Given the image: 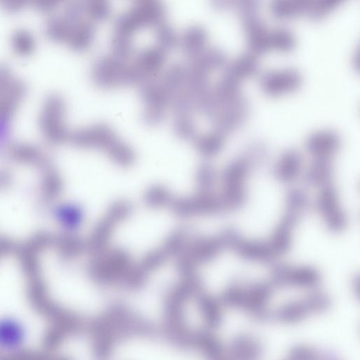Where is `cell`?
<instances>
[{"label": "cell", "instance_id": "6da1fadb", "mask_svg": "<svg viewBox=\"0 0 360 360\" xmlns=\"http://www.w3.org/2000/svg\"><path fill=\"white\" fill-rule=\"evenodd\" d=\"M15 308H0V356H17L36 347L35 326L30 314Z\"/></svg>", "mask_w": 360, "mask_h": 360}, {"label": "cell", "instance_id": "7a4b0ae2", "mask_svg": "<svg viewBox=\"0 0 360 360\" xmlns=\"http://www.w3.org/2000/svg\"><path fill=\"white\" fill-rule=\"evenodd\" d=\"M273 289L271 282H257L245 285L234 283L224 290L220 299L229 307L242 309L262 319L268 314L267 304L272 296Z\"/></svg>", "mask_w": 360, "mask_h": 360}, {"label": "cell", "instance_id": "3957f363", "mask_svg": "<svg viewBox=\"0 0 360 360\" xmlns=\"http://www.w3.org/2000/svg\"><path fill=\"white\" fill-rule=\"evenodd\" d=\"M165 17L166 8L160 0L136 3L131 10L116 19L114 32L132 36L142 28L155 27L165 21Z\"/></svg>", "mask_w": 360, "mask_h": 360}, {"label": "cell", "instance_id": "277c9868", "mask_svg": "<svg viewBox=\"0 0 360 360\" xmlns=\"http://www.w3.org/2000/svg\"><path fill=\"white\" fill-rule=\"evenodd\" d=\"M330 306L329 297L321 292H312L280 307L274 314V318L283 323H296L311 314L327 310Z\"/></svg>", "mask_w": 360, "mask_h": 360}, {"label": "cell", "instance_id": "5b68a950", "mask_svg": "<svg viewBox=\"0 0 360 360\" xmlns=\"http://www.w3.org/2000/svg\"><path fill=\"white\" fill-rule=\"evenodd\" d=\"M165 59L166 52L157 46L141 51L135 62L127 66L126 84L143 85L150 81L162 69Z\"/></svg>", "mask_w": 360, "mask_h": 360}, {"label": "cell", "instance_id": "8992f818", "mask_svg": "<svg viewBox=\"0 0 360 360\" xmlns=\"http://www.w3.org/2000/svg\"><path fill=\"white\" fill-rule=\"evenodd\" d=\"M226 248L234 251L240 257L255 262H268L276 256L269 242L249 240L231 229L221 233Z\"/></svg>", "mask_w": 360, "mask_h": 360}, {"label": "cell", "instance_id": "52a82bcc", "mask_svg": "<svg viewBox=\"0 0 360 360\" xmlns=\"http://www.w3.org/2000/svg\"><path fill=\"white\" fill-rule=\"evenodd\" d=\"M316 208L329 231L339 233L345 229L347 216L339 204L338 192L333 184L321 188Z\"/></svg>", "mask_w": 360, "mask_h": 360}, {"label": "cell", "instance_id": "ba28073f", "mask_svg": "<svg viewBox=\"0 0 360 360\" xmlns=\"http://www.w3.org/2000/svg\"><path fill=\"white\" fill-rule=\"evenodd\" d=\"M320 279L318 270L309 266L278 265L271 272V283L274 286L314 288Z\"/></svg>", "mask_w": 360, "mask_h": 360}, {"label": "cell", "instance_id": "9c48e42d", "mask_svg": "<svg viewBox=\"0 0 360 360\" xmlns=\"http://www.w3.org/2000/svg\"><path fill=\"white\" fill-rule=\"evenodd\" d=\"M127 65L114 56L99 58L92 68V78L99 86L110 88L125 83Z\"/></svg>", "mask_w": 360, "mask_h": 360}, {"label": "cell", "instance_id": "30bf717a", "mask_svg": "<svg viewBox=\"0 0 360 360\" xmlns=\"http://www.w3.org/2000/svg\"><path fill=\"white\" fill-rule=\"evenodd\" d=\"M248 105L243 96L235 102L221 108L212 118L214 131L224 137L240 127L248 114Z\"/></svg>", "mask_w": 360, "mask_h": 360}, {"label": "cell", "instance_id": "8fae6325", "mask_svg": "<svg viewBox=\"0 0 360 360\" xmlns=\"http://www.w3.org/2000/svg\"><path fill=\"white\" fill-rule=\"evenodd\" d=\"M300 84V77L293 71L269 73L263 77L260 83L262 91L270 97L294 92Z\"/></svg>", "mask_w": 360, "mask_h": 360}, {"label": "cell", "instance_id": "7c38bea8", "mask_svg": "<svg viewBox=\"0 0 360 360\" xmlns=\"http://www.w3.org/2000/svg\"><path fill=\"white\" fill-rule=\"evenodd\" d=\"M302 213L285 208V212L276 227L269 243L276 256L284 254L290 248L292 231Z\"/></svg>", "mask_w": 360, "mask_h": 360}, {"label": "cell", "instance_id": "4fadbf2b", "mask_svg": "<svg viewBox=\"0 0 360 360\" xmlns=\"http://www.w3.org/2000/svg\"><path fill=\"white\" fill-rule=\"evenodd\" d=\"M72 142L82 148H104L108 149L115 141V135L104 125L97 124L76 131Z\"/></svg>", "mask_w": 360, "mask_h": 360}, {"label": "cell", "instance_id": "5bb4252c", "mask_svg": "<svg viewBox=\"0 0 360 360\" xmlns=\"http://www.w3.org/2000/svg\"><path fill=\"white\" fill-rule=\"evenodd\" d=\"M340 144V139L335 132L323 130L309 135L306 141V148L314 158H333Z\"/></svg>", "mask_w": 360, "mask_h": 360}, {"label": "cell", "instance_id": "9a60e30c", "mask_svg": "<svg viewBox=\"0 0 360 360\" xmlns=\"http://www.w3.org/2000/svg\"><path fill=\"white\" fill-rule=\"evenodd\" d=\"M262 352L260 342L249 334H239L233 338L229 347H225V355L236 359H255Z\"/></svg>", "mask_w": 360, "mask_h": 360}, {"label": "cell", "instance_id": "2e32d148", "mask_svg": "<svg viewBox=\"0 0 360 360\" xmlns=\"http://www.w3.org/2000/svg\"><path fill=\"white\" fill-rule=\"evenodd\" d=\"M301 165L300 153L293 149L287 150L281 155L274 167V176L282 183H290L298 176Z\"/></svg>", "mask_w": 360, "mask_h": 360}, {"label": "cell", "instance_id": "e0dca14e", "mask_svg": "<svg viewBox=\"0 0 360 360\" xmlns=\"http://www.w3.org/2000/svg\"><path fill=\"white\" fill-rule=\"evenodd\" d=\"M333 157L314 158L304 174V181L320 188L333 184Z\"/></svg>", "mask_w": 360, "mask_h": 360}, {"label": "cell", "instance_id": "ac0fdd59", "mask_svg": "<svg viewBox=\"0 0 360 360\" xmlns=\"http://www.w3.org/2000/svg\"><path fill=\"white\" fill-rule=\"evenodd\" d=\"M95 34L94 25L91 22L82 21L72 27L66 43L72 51L83 52L92 45Z\"/></svg>", "mask_w": 360, "mask_h": 360}, {"label": "cell", "instance_id": "d6986e66", "mask_svg": "<svg viewBox=\"0 0 360 360\" xmlns=\"http://www.w3.org/2000/svg\"><path fill=\"white\" fill-rule=\"evenodd\" d=\"M207 41V35L203 28L193 25L186 28L179 37V45L183 53L194 58L204 49Z\"/></svg>", "mask_w": 360, "mask_h": 360}, {"label": "cell", "instance_id": "ffe728a7", "mask_svg": "<svg viewBox=\"0 0 360 360\" xmlns=\"http://www.w3.org/2000/svg\"><path fill=\"white\" fill-rule=\"evenodd\" d=\"M74 26L63 16H53L46 22L45 34L51 41L66 42Z\"/></svg>", "mask_w": 360, "mask_h": 360}, {"label": "cell", "instance_id": "44dd1931", "mask_svg": "<svg viewBox=\"0 0 360 360\" xmlns=\"http://www.w3.org/2000/svg\"><path fill=\"white\" fill-rule=\"evenodd\" d=\"M157 47L165 52L171 51L179 45V37L175 30L165 21L155 27Z\"/></svg>", "mask_w": 360, "mask_h": 360}, {"label": "cell", "instance_id": "7402d4cb", "mask_svg": "<svg viewBox=\"0 0 360 360\" xmlns=\"http://www.w3.org/2000/svg\"><path fill=\"white\" fill-rule=\"evenodd\" d=\"M224 136L213 131L209 134L200 136L196 140V148L204 157L212 158L217 155L222 149Z\"/></svg>", "mask_w": 360, "mask_h": 360}, {"label": "cell", "instance_id": "603a6c76", "mask_svg": "<svg viewBox=\"0 0 360 360\" xmlns=\"http://www.w3.org/2000/svg\"><path fill=\"white\" fill-rule=\"evenodd\" d=\"M110 48L112 56L124 61L133 54L134 51L132 36L114 32L110 41Z\"/></svg>", "mask_w": 360, "mask_h": 360}, {"label": "cell", "instance_id": "cb8c5ba5", "mask_svg": "<svg viewBox=\"0 0 360 360\" xmlns=\"http://www.w3.org/2000/svg\"><path fill=\"white\" fill-rule=\"evenodd\" d=\"M35 45L34 37L26 30H18L12 34L11 46L18 56H28L31 55L34 51Z\"/></svg>", "mask_w": 360, "mask_h": 360}, {"label": "cell", "instance_id": "d4e9b609", "mask_svg": "<svg viewBox=\"0 0 360 360\" xmlns=\"http://www.w3.org/2000/svg\"><path fill=\"white\" fill-rule=\"evenodd\" d=\"M187 69L180 64L172 65L166 72L162 86L167 90H179L185 84Z\"/></svg>", "mask_w": 360, "mask_h": 360}, {"label": "cell", "instance_id": "484cf974", "mask_svg": "<svg viewBox=\"0 0 360 360\" xmlns=\"http://www.w3.org/2000/svg\"><path fill=\"white\" fill-rule=\"evenodd\" d=\"M86 13L94 21L106 20L111 14L109 0H84Z\"/></svg>", "mask_w": 360, "mask_h": 360}, {"label": "cell", "instance_id": "4316f807", "mask_svg": "<svg viewBox=\"0 0 360 360\" xmlns=\"http://www.w3.org/2000/svg\"><path fill=\"white\" fill-rule=\"evenodd\" d=\"M107 150L111 159L120 165H130L134 160L131 148L117 140Z\"/></svg>", "mask_w": 360, "mask_h": 360}, {"label": "cell", "instance_id": "83f0119b", "mask_svg": "<svg viewBox=\"0 0 360 360\" xmlns=\"http://www.w3.org/2000/svg\"><path fill=\"white\" fill-rule=\"evenodd\" d=\"M216 181V172L209 164H202L196 172V183L200 192H210Z\"/></svg>", "mask_w": 360, "mask_h": 360}, {"label": "cell", "instance_id": "f1b7e54d", "mask_svg": "<svg viewBox=\"0 0 360 360\" xmlns=\"http://www.w3.org/2000/svg\"><path fill=\"white\" fill-rule=\"evenodd\" d=\"M308 197L301 188L290 189L285 196V207L302 213L308 206Z\"/></svg>", "mask_w": 360, "mask_h": 360}, {"label": "cell", "instance_id": "f546056e", "mask_svg": "<svg viewBox=\"0 0 360 360\" xmlns=\"http://www.w3.org/2000/svg\"><path fill=\"white\" fill-rule=\"evenodd\" d=\"M85 13L84 0H70L65 8L63 17L71 25H75L82 22Z\"/></svg>", "mask_w": 360, "mask_h": 360}, {"label": "cell", "instance_id": "4dcf8cb0", "mask_svg": "<svg viewBox=\"0 0 360 360\" xmlns=\"http://www.w3.org/2000/svg\"><path fill=\"white\" fill-rule=\"evenodd\" d=\"M288 358L291 359H318V350L307 345L299 344L294 345L288 351Z\"/></svg>", "mask_w": 360, "mask_h": 360}, {"label": "cell", "instance_id": "1f68e13d", "mask_svg": "<svg viewBox=\"0 0 360 360\" xmlns=\"http://www.w3.org/2000/svg\"><path fill=\"white\" fill-rule=\"evenodd\" d=\"M176 132L183 139L193 138L195 134V127L188 116L181 117L175 125Z\"/></svg>", "mask_w": 360, "mask_h": 360}, {"label": "cell", "instance_id": "d6a6232c", "mask_svg": "<svg viewBox=\"0 0 360 360\" xmlns=\"http://www.w3.org/2000/svg\"><path fill=\"white\" fill-rule=\"evenodd\" d=\"M63 0H31L30 4L38 11L49 13L54 10Z\"/></svg>", "mask_w": 360, "mask_h": 360}, {"label": "cell", "instance_id": "836d02e7", "mask_svg": "<svg viewBox=\"0 0 360 360\" xmlns=\"http://www.w3.org/2000/svg\"><path fill=\"white\" fill-rule=\"evenodd\" d=\"M0 1L2 8L10 13H17L30 4V0H0Z\"/></svg>", "mask_w": 360, "mask_h": 360}, {"label": "cell", "instance_id": "e575fe53", "mask_svg": "<svg viewBox=\"0 0 360 360\" xmlns=\"http://www.w3.org/2000/svg\"><path fill=\"white\" fill-rule=\"evenodd\" d=\"M359 278L358 276L354 277L353 281H352V288L353 290L355 293H356V296L359 295Z\"/></svg>", "mask_w": 360, "mask_h": 360}, {"label": "cell", "instance_id": "d590c367", "mask_svg": "<svg viewBox=\"0 0 360 360\" xmlns=\"http://www.w3.org/2000/svg\"><path fill=\"white\" fill-rule=\"evenodd\" d=\"M133 1L135 2V4H136V3H140V2L150 1V0H133Z\"/></svg>", "mask_w": 360, "mask_h": 360}]
</instances>
